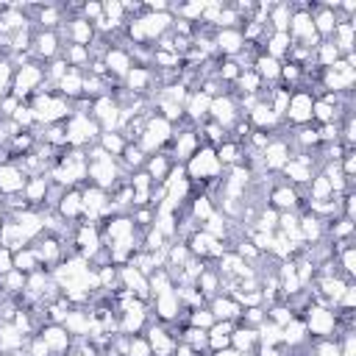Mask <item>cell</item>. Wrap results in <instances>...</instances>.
Segmentation results:
<instances>
[{"label": "cell", "mask_w": 356, "mask_h": 356, "mask_svg": "<svg viewBox=\"0 0 356 356\" xmlns=\"http://www.w3.org/2000/svg\"><path fill=\"white\" fill-rule=\"evenodd\" d=\"M303 325H306V334L309 337H314V339H334L342 328H339V317H337V312L331 309V306H325V303H309L306 309H303Z\"/></svg>", "instance_id": "cell-4"}, {"label": "cell", "mask_w": 356, "mask_h": 356, "mask_svg": "<svg viewBox=\"0 0 356 356\" xmlns=\"http://www.w3.org/2000/svg\"><path fill=\"white\" fill-rule=\"evenodd\" d=\"M267 203H270V209H275L281 214V211H303L306 200H303L300 189L289 186L286 181H278L267 189Z\"/></svg>", "instance_id": "cell-16"}, {"label": "cell", "mask_w": 356, "mask_h": 356, "mask_svg": "<svg viewBox=\"0 0 356 356\" xmlns=\"http://www.w3.org/2000/svg\"><path fill=\"white\" fill-rule=\"evenodd\" d=\"M172 134H175V125L170 120H164L161 114L150 111L147 120H145V128H142V134L136 139V145L145 150V156H153V153H161L170 145Z\"/></svg>", "instance_id": "cell-6"}, {"label": "cell", "mask_w": 356, "mask_h": 356, "mask_svg": "<svg viewBox=\"0 0 356 356\" xmlns=\"http://www.w3.org/2000/svg\"><path fill=\"white\" fill-rule=\"evenodd\" d=\"M342 58V53L337 50V44L331 42V39H323L314 50H312V67H317V70H325V67H331L334 61H339Z\"/></svg>", "instance_id": "cell-41"}, {"label": "cell", "mask_w": 356, "mask_h": 356, "mask_svg": "<svg viewBox=\"0 0 356 356\" xmlns=\"http://www.w3.org/2000/svg\"><path fill=\"white\" fill-rule=\"evenodd\" d=\"M214 314L209 312V306H195V309H184V325H192V328H200V331H209L214 325Z\"/></svg>", "instance_id": "cell-47"}, {"label": "cell", "mask_w": 356, "mask_h": 356, "mask_svg": "<svg viewBox=\"0 0 356 356\" xmlns=\"http://www.w3.org/2000/svg\"><path fill=\"white\" fill-rule=\"evenodd\" d=\"M56 211L64 222H81L83 220V200H81V189H64V195L56 203Z\"/></svg>", "instance_id": "cell-27"}, {"label": "cell", "mask_w": 356, "mask_h": 356, "mask_svg": "<svg viewBox=\"0 0 356 356\" xmlns=\"http://www.w3.org/2000/svg\"><path fill=\"white\" fill-rule=\"evenodd\" d=\"M25 181L28 175L19 170L17 161H0V195L3 197H14V195H22L25 189Z\"/></svg>", "instance_id": "cell-22"}, {"label": "cell", "mask_w": 356, "mask_h": 356, "mask_svg": "<svg viewBox=\"0 0 356 356\" xmlns=\"http://www.w3.org/2000/svg\"><path fill=\"white\" fill-rule=\"evenodd\" d=\"M19 131H33L36 128V117H33V108L28 106V103H19V108L8 117Z\"/></svg>", "instance_id": "cell-55"}, {"label": "cell", "mask_w": 356, "mask_h": 356, "mask_svg": "<svg viewBox=\"0 0 356 356\" xmlns=\"http://www.w3.org/2000/svg\"><path fill=\"white\" fill-rule=\"evenodd\" d=\"M172 356H203V353H195L189 345H184V342H178V348H175V353Z\"/></svg>", "instance_id": "cell-62"}, {"label": "cell", "mask_w": 356, "mask_h": 356, "mask_svg": "<svg viewBox=\"0 0 356 356\" xmlns=\"http://www.w3.org/2000/svg\"><path fill=\"white\" fill-rule=\"evenodd\" d=\"M197 225H203L214 211H217V206H214V200H211V195L209 192H195L192 197H189V203H186V209H184Z\"/></svg>", "instance_id": "cell-32"}, {"label": "cell", "mask_w": 356, "mask_h": 356, "mask_svg": "<svg viewBox=\"0 0 356 356\" xmlns=\"http://www.w3.org/2000/svg\"><path fill=\"white\" fill-rule=\"evenodd\" d=\"M125 356H153V353H150V345H147V339H145V334L128 337V350H125Z\"/></svg>", "instance_id": "cell-58"}, {"label": "cell", "mask_w": 356, "mask_h": 356, "mask_svg": "<svg viewBox=\"0 0 356 356\" xmlns=\"http://www.w3.org/2000/svg\"><path fill=\"white\" fill-rule=\"evenodd\" d=\"M117 275H120V289H128V292L136 295L139 300H150L147 275H142L134 264H122V267H117Z\"/></svg>", "instance_id": "cell-24"}, {"label": "cell", "mask_w": 356, "mask_h": 356, "mask_svg": "<svg viewBox=\"0 0 356 356\" xmlns=\"http://www.w3.org/2000/svg\"><path fill=\"white\" fill-rule=\"evenodd\" d=\"M209 120L217 122L225 134L242 120V111H239V103L234 97V92H222L217 97H211V106H209Z\"/></svg>", "instance_id": "cell-11"}, {"label": "cell", "mask_w": 356, "mask_h": 356, "mask_svg": "<svg viewBox=\"0 0 356 356\" xmlns=\"http://www.w3.org/2000/svg\"><path fill=\"white\" fill-rule=\"evenodd\" d=\"M14 61L8 56H0V97L11 95V83H14Z\"/></svg>", "instance_id": "cell-56"}, {"label": "cell", "mask_w": 356, "mask_h": 356, "mask_svg": "<svg viewBox=\"0 0 356 356\" xmlns=\"http://www.w3.org/2000/svg\"><path fill=\"white\" fill-rule=\"evenodd\" d=\"M289 47H292L289 33H275V31H270V36H267L264 44H261V53H267V56L284 61V58L289 56Z\"/></svg>", "instance_id": "cell-40"}, {"label": "cell", "mask_w": 356, "mask_h": 356, "mask_svg": "<svg viewBox=\"0 0 356 356\" xmlns=\"http://www.w3.org/2000/svg\"><path fill=\"white\" fill-rule=\"evenodd\" d=\"M253 72L261 78V83H267V89H270V86H278L281 61L273 58V56H267V53H259V56L253 58Z\"/></svg>", "instance_id": "cell-33"}, {"label": "cell", "mask_w": 356, "mask_h": 356, "mask_svg": "<svg viewBox=\"0 0 356 356\" xmlns=\"http://www.w3.org/2000/svg\"><path fill=\"white\" fill-rule=\"evenodd\" d=\"M56 92L61 95V97H67V100H81L83 97V70H75V67H70L67 72H64V78L56 83Z\"/></svg>", "instance_id": "cell-31"}, {"label": "cell", "mask_w": 356, "mask_h": 356, "mask_svg": "<svg viewBox=\"0 0 356 356\" xmlns=\"http://www.w3.org/2000/svg\"><path fill=\"white\" fill-rule=\"evenodd\" d=\"M356 83V56H342L339 61H334L331 67L320 70V78H317V89H314V97L320 92H331V95H348Z\"/></svg>", "instance_id": "cell-2"}, {"label": "cell", "mask_w": 356, "mask_h": 356, "mask_svg": "<svg viewBox=\"0 0 356 356\" xmlns=\"http://www.w3.org/2000/svg\"><path fill=\"white\" fill-rule=\"evenodd\" d=\"M25 353H28V356H53L50 348L44 345V339H42L39 334H31V337L25 339Z\"/></svg>", "instance_id": "cell-60"}, {"label": "cell", "mask_w": 356, "mask_h": 356, "mask_svg": "<svg viewBox=\"0 0 356 356\" xmlns=\"http://www.w3.org/2000/svg\"><path fill=\"white\" fill-rule=\"evenodd\" d=\"M292 44H303L309 50H314L323 39L317 36L314 31V22H312V11H309V3H292V17H289V28H286Z\"/></svg>", "instance_id": "cell-8"}, {"label": "cell", "mask_w": 356, "mask_h": 356, "mask_svg": "<svg viewBox=\"0 0 356 356\" xmlns=\"http://www.w3.org/2000/svg\"><path fill=\"white\" fill-rule=\"evenodd\" d=\"M22 292H25V273L11 270V273L0 275V295L17 300V298H22Z\"/></svg>", "instance_id": "cell-48"}, {"label": "cell", "mask_w": 356, "mask_h": 356, "mask_svg": "<svg viewBox=\"0 0 356 356\" xmlns=\"http://www.w3.org/2000/svg\"><path fill=\"white\" fill-rule=\"evenodd\" d=\"M217 28H242V17L234 11V6H222V11H220V19H217ZM214 28V31H217Z\"/></svg>", "instance_id": "cell-59"}, {"label": "cell", "mask_w": 356, "mask_h": 356, "mask_svg": "<svg viewBox=\"0 0 356 356\" xmlns=\"http://www.w3.org/2000/svg\"><path fill=\"white\" fill-rule=\"evenodd\" d=\"M312 106H314V95L300 86L289 95V106H286V114H284V122H289L292 128H300V125H309L312 122Z\"/></svg>", "instance_id": "cell-15"}, {"label": "cell", "mask_w": 356, "mask_h": 356, "mask_svg": "<svg viewBox=\"0 0 356 356\" xmlns=\"http://www.w3.org/2000/svg\"><path fill=\"white\" fill-rule=\"evenodd\" d=\"M289 17H292V3H273L270 14H267V28L275 33H286Z\"/></svg>", "instance_id": "cell-44"}, {"label": "cell", "mask_w": 356, "mask_h": 356, "mask_svg": "<svg viewBox=\"0 0 356 356\" xmlns=\"http://www.w3.org/2000/svg\"><path fill=\"white\" fill-rule=\"evenodd\" d=\"M145 339H147L153 356H172L175 348H178V331H172V325L159 323V320H150L147 323Z\"/></svg>", "instance_id": "cell-12"}, {"label": "cell", "mask_w": 356, "mask_h": 356, "mask_svg": "<svg viewBox=\"0 0 356 356\" xmlns=\"http://www.w3.org/2000/svg\"><path fill=\"white\" fill-rule=\"evenodd\" d=\"M334 197V189H331V181L317 170L312 175V181L306 184V197L303 200H331Z\"/></svg>", "instance_id": "cell-45"}, {"label": "cell", "mask_w": 356, "mask_h": 356, "mask_svg": "<svg viewBox=\"0 0 356 356\" xmlns=\"http://www.w3.org/2000/svg\"><path fill=\"white\" fill-rule=\"evenodd\" d=\"M170 159H172V164H186L195 153H197V147L203 145L200 142V134H197V128L195 125H189V122H181L178 125V131L172 134V139H170Z\"/></svg>", "instance_id": "cell-10"}, {"label": "cell", "mask_w": 356, "mask_h": 356, "mask_svg": "<svg viewBox=\"0 0 356 356\" xmlns=\"http://www.w3.org/2000/svg\"><path fill=\"white\" fill-rule=\"evenodd\" d=\"M142 170L150 175L153 184H164V181L170 178V172H172V159H170L164 150H161V153H153V156H147V161H145Z\"/></svg>", "instance_id": "cell-35"}, {"label": "cell", "mask_w": 356, "mask_h": 356, "mask_svg": "<svg viewBox=\"0 0 356 356\" xmlns=\"http://www.w3.org/2000/svg\"><path fill=\"white\" fill-rule=\"evenodd\" d=\"M42 89H50L47 86V81H44V64H39V61H25V64H19L17 70H14V83H11V95L17 97V100H22V103H28L36 92H42Z\"/></svg>", "instance_id": "cell-5"}, {"label": "cell", "mask_w": 356, "mask_h": 356, "mask_svg": "<svg viewBox=\"0 0 356 356\" xmlns=\"http://www.w3.org/2000/svg\"><path fill=\"white\" fill-rule=\"evenodd\" d=\"M64 36H67V44H81V47H89V44L97 39L95 25L86 22V19L78 17V14L67 17V22H64Z\"/></svg>", "instance_id": "cell-23"}, {"label": "cell", "mask_w": 356, "mask_h": 356, "mask_svg": "<svg viewBox=\"0 0 356 356\" xmlns=\"http://www.w3.org/2000/svg\"><path fill=\"white\" fill-rule=\"evenodd\" d=\"M209 312L214 314V320H225V323H239V317H242V306L231 298V295H225V292H220V295H214L209 303Z\"/></svg>", "instance_id": "cell-28"}, {"label": "cell", "mask_w": 356, "mask_h": 356, "mask_svg": "<svg viewBox=\"0 0 356 356\" xmlns=\"http://www.w3.org/2000/svg\"><path fill=\"white\" fill-rule=\"evenodd\" d=\"M42 264H39V259H36V253H33V248L28 245V248H19V250H14V270H19V273H33V270H39Z\"/></svg>", "instance_id": "cell-53"}, {"label": "cell", "mask_w": 356, "mask_h": 356, "mask_svg": "<svg viewBox=\"0 0 356 356\" xmlns=\"http://www.w3.org/2000/svg\"><path fill=\"white\" fill-rule=\"evenodd\" d=\"M145 161H147V156H145V150H142L136 142H128V145H125V150L120 153V167L125 170V175H131V172L142 170V167H145Z\"/></svg>", "instance_id": "cell-43"}, {"label": "cell", "mask_w": 356, "mask_h": 356, "mask_svg": "<svg viewBox=\"0 0 356 356\" xmlns=\"http://www.w3.org/2000/svg\"><path fill=\"white\" fill-rule=\"evenodd\" d=\"M309 356H342L337 348V339H314V345L309 342Z\"/></svg>", "instance_id": "cell-57"}, {"label": "cell", "mask_w": 356, "mask_h": 356, "mask_svg": "<svg viewBox=\"0 0 356 356\" xmlns=\"http://www.w3.org/2000/svg\"><path fill=\"white\" fill-rule=\"evenodd\" d=\"M92 120L100 125V131H117V120H120V100L114 97V92L108 95H100L92 100V108H89Z\"/></svg>", "instance_id": "cell-18"}, {"label": "cell", "mask_w": 356, "mask_h": 356, "mask_svg": "<svg viewBox=\"0 0 356 356\" xmlns=\"http://www.w3.org/2000/svg\"><path fill=\"white\" fill-rule=\"evenodd\" d=\"M64 131H67V147H75V150L92 147L100 136V125L92 120L89 111H72L70 120L64 122Z\"/></svg>", "instance_id": "cell-7"}, {"label": "cell", "mask_w": 356, "mask_h": 356, "mask_svg": "<svg viewBox=\"0 0 356 356\" xmlns=\"http://www.w3.org/2000/svg\"><path fill=\"white\" fill-rule=\"evenodd\" d=\"M28 106L33 108V117H36V125H56V122H67L70 114H72V100L61 97L56 89H42L36 92Z\"/></svg>", "instance_id": "cell-3"}, {"label": "cell", "mask_w": 356, "mask_h": 356, "mask_svg": "<svg viewBox=\"0 0 356 356\" xmlns=\"http://www.w3.org/2000/svg\"><path fill=\"white\" fill-rule=\"evenodd\" d=\"M25 339H28V337L19 334L11 320H3V323H0V353H3V356L11 353V350L25 348Z\"/></svg>", "instance_id": "cell-39"}, {"label": "cell", "mask_w": 356, "mask_h": 356, "mask_svg": "<svg viewBox=\"0 0 356 356\" xmlns=\"http://www.w3.org/2000/svg\"><path fill=\"white\" fill-rule=\"evenodd\" d=\"M231 348L239 350V353H245V356H253L256 348H259V334H256V328H248V325L236 323L234 331H231Z\"/></svg>", "instance_id": "cell-34"}, {"label": "cell", "mask_w": 356, "mask_h": 356, "mask_svg": "<svg viewBox=\"0 0 356 356\" xmlns=\"http://www.w3.org/2000/svg\"><path fill=\"white\" fill-rule=\"evenodd\" d=\"M103 67H106V75L111 78V81H117L120 86H122V78L131 72V67H134V58H131V50H128V44H108L106 47V53H103Z\"/></svg>", "instance_id": "cell-14"}, {"label": "cell", "mask_w": 356, "mask_h": 356, "mask_svg": "<svg viewBox=\"0 0 356 356\" xmlns=\"http://www.w3.org/2000/svg\"><path fill=\"white\" fill-rule=\"evenodd\" d=\"M70 245H72V250L81 256V259H86L89 264L97 259V253L103 250V234H100V225L97 222H75L72 225V236H70Z\"/></svg>", "instance_id": "cell-9"}, {"label": "cell", "mask_w": 356, "mask_h": 356, "mask_svg": "<svg viewBox=\"0 0 356 356\" xmlns=\"http://www.w3.org/2000/svg\"><path fill=\"white\" fill-rule=\"evenodd\" d=\"M214 39V50H217V58H236L245 47V36H242V28H217L211 33Z\"/></svg>", "instance_id": "cell-20"}, {"label": "cell", "mask_w": 356, "mask_h": 356, "mask_svg": "<svg viewBox=\"0 0 356 356\" xmlns=\"http://www.w3.org/2000/svg\"><path fill=\"white\" fill-rule=\"evenodd\" d=\"M195 286L200 289V295L206 298V303H209L214 295H220V292H222V278H220V273L214 270V264H211V261H206V267H203V273L197 275Z\"/></svg>", "instance_id": "cell-36"}, {"label": "cell", "mask_w": 356, "mask_h": 356, "mask_svg": "<svg viewBox=\"0 0 356 356\" xmlns=\"http://www.w3.org/2000/svg\"><path fill=\"white\" fill-rule=\"evenodd\" d=\"M292 156V147H289V139L281 136V134H273L270 142L264 145V150L259 153V164L264 172H281V167L289 161Z\"/></svg>", "instance_id": "cell-13"}, {"label": "cell", "mask_w": 356, "mask_h": 356, "mask_svg": "<svg viewBox=\"0 0 356 356\" xmlns=\"http://www.w3.org/2000/svg\"><path fill=\"white\" fill-rule=\"evenodd\" d=\"M184 172L192 181L195 192H209L222 178V164L217 159V150L209 145H200L197 153L184 164Z\"/></svg>", "instance_id": "cell-1"}, {"label": "cell", "mask_w": 356, "mask_h": 356, "mask_svg": "<svg viewBox=\"0 0 356 356\" xmlns=\"http://www.w3.org/2000/svg\"><path fill=\"white\" fill-rule=\"evenodd\" d=\"M236 323H225V320H217L206 334H209V353L211 350H222V348H231V331H234Z\"/></svg>", "instance_id": "cell-42"}, {"label": "cell", "mask_w": 356, "mask_h": 356, "mask_svg": "<svg viewBox=\"0 0 356 356\" xmlns=\"http://www.w3.org/2000/svg\"><path fill=\"white\" fill-rule=\"evenodd\" d=\"M234 95H261L264 92V83H261V78L253 72V67L250 70H242L239 72V78H236V83H234Z\"/></svg>", "instance_id": "cell-50"}, {"label": "cell", "mask_w": 356, "mask_h": 356, "mask_svg": "<svg viewBox=\"0 0 356 356\" xmlns=\"http://www.w3.org/2000/svg\"><path fill=\"white\" fill-rule=\"evenodd\" d=\"M150 306H153V320L159 323H167V325H175V323H184V306L175 295V289L164 292V295H156L150 298Z\"/></svg>", "instance_id": "cell-19"}, {"label": "cell", "mask_w": 356, "mask_h": 356, "mask_svg": "<svg viewBox=\"0 0 356 356\" xmlns=\"http://www.w3.org/2000/svg\"><path fill=\"white\" fill-rule=\"evenodd\" d=\"M331 42L337 44V50L342 56H350L353 53V44H356V17L353 19H339L334 33H331Z\"/></svg>", "instance_id": "cell-30"}, {"label": "cell", "mask_w": 356, "mask_h": 356, "mask_svg": "<svg viewBox=\"0 0 356 356\" xmlns=\"http://www.w3.org/2000/svg\"><path fill=\"white\" fill-rule=\"evenodd\" d=\"M178 342L189 345L195 353H203V356H206V350H209V334L200 331V328H192V325H184V328L178 331Z\"/></svg>", "instance_id": "cell-46"}, {"label": "cell", "mask_w": 356, "mask_h": 356, "mask_svg": "<svg viewBox=\"0 0 356 356\" xmlns=\"http://www.w3.org/2000/svg\"><path fill=\"white\" fill-rule=\"evenodd\" d=\"M239 64L234 61V58H217V67H214V75H217V81L225 86V83H236V78H239Z\"/></svg>", "instance_id": "cell-54"}, {"label": "cell", "mask_w": 356, "mask_h": 356, "mask_svg": "<svg viewBox=\"0 0 356 356\" xmlns=\"http://www.w3.org/2000/svg\"><path fill=\"white\" fill-rule=\"evenodd\" d=\"M50 186H53V181H50L47 175H33V178H28V181H25V189H22L25 203H28L31 209H39V211L47 209Z\"/></svg>", "instance_id": "cell-26"}, {"label": "cell", "mask_w": 356, "mask_h": 356, "mask_svg": "<svg viewBox=\"0 0 356 356\" xmlns=\"http://www.w3.org/2000/svg\"><path fill=\"white\" fill-rule=\"evenodd\" d=\"M0 147H6V136H3V131H0Z\"/></svg>", "instance_id": "cell-64"}, {"label": "cell", "mask_w": 356, "mask_h": 356, "mask_svg": "<svg viewBox=\"0 0 356 356\" xmlns=\"http://www.w3.org/2000/svg\"><path fill=\"white\" fill-rule=\"evenodd\" d=\"M97 145L108 153V156H114V159H120V153L125 150V136L120 134V131H100V136H97Z\"/></svg>", "instance_id": "cell-52"}, {"label": "cell", "mask_w": 356, "mask_h": 356, "mask_svg": "<svg viewBox=\"0 0 356 356\" xmlns=\"http://www.w3.org/2000/svg\"><path fill=\"white\" fill-rule=\"evenodd\" d=\"M209 106H211V97L203 95L200 89H192L189 97L184 100V122H189V125L197 128L200 122L209 120Z\"/></svg>", "instance_id": "cell-25"}, {"label": "cell", "mask_w": 356, "mask_h": 356, "mask_svg": "<svg viewBox=\"0 0 356 356\" xmlns=\"http://www.w3.org/2000/svg\"><path fill=\"white\" fill-rule=\"evenodd\" d=\"M11 270H14V253L0 245V275H6V273H11Z\"/></svg>", "instance_id": "cell-61"}, {"label": "cell", "mask_w": 356, "mask_h": 356, "mask_svg": "<svg viewBox=\"0 0 356 356\" xmlns=\"http://www.w3.org/2000/svg\"><path fill=\"white\" fill-rule=\"evenodd\" d=\"M61 58L75 70H89V64H92L89 47H81V44H64L61 47Z\"/></svg>", "instance_id": "cell-49"}, {"label": "cell", "mask_w": 356, "mask_h": 356, "mask_svg": "<svg viewBox=\"0 0 356 356\" xmlns=\"http://www.w3.org/2000/svg\"><path fill=\"white\" fill-rule=\"evenodd\" d=\"M36 334L44 339V345L50 348L53 356H67L70 348H72V342H75V337L64 325H58V323H44V325H39Z\"/></svg>", "instance_id": "cell-21"}, {"label": "cell", "mask_w": 356, "mask_h": 356, "mask_svg": "<svg viewBox=\"0 0 356 356\" xmlns=\"http://www.w3.org/2000/svg\"><path fill=\"white\" fill-rule=\"evenodd\" d=\"M147 286H150V298H156V295H164V292L175 289V281H172L167 267H159V270H153L147 275Z\"/></svg>", "instance_id": "cell-51"}, {"label": "cell", "mask_w": 356, "mask_h": 356, "mask_svg": "<svg viewBox=\"0 0 356 356\" xmlns=\"http://www.w3.org/2000/svg\"><path fill=\"white\" fill-rule=\"evenodd\" d=\"M0 245L14 253V250H19V248H28L31 242L25 239V234L19 231V225H17L11 217H6V220L0 222Z\"/></svg>", "instance_id": "cell-38"}, {"label": "cell", "mask_w": 356, "mask_h": 356, "mask_svg": "<svg viewBox=\"0 0 356 356\" xmlns=\"http://www.w3.org/2000/svg\"><path fill=\"white\" fill-rule=\"evenodd\" d=\"M214 150H217V159H220L222 170L236 167V164H245V145H239V142L231 139V136H228L222 145H217Z\"/></svg>", "instance_id": "cell-37"}, {"label": "cell", "mask_w": 356, "mask_h": 356, "mask_svg": "<svg viewBox=\"0 0 356 356\" xmlns=\"http://www.w3.org/2000/svg\"><path fill=\"white\" fill-rule=\"evenodd\" d=\"M6 356H28V353H25V348H19V350H11V353H6Z\"/></svg>", "instance_id": "cell-63"}, {"label": "cell", "mask_w": 356, "mask_h": 356, "mask_svg": "<svg viewBox=\"0 0 356 356\" xmlns=\"http://www.w3.org/2000/svg\"><path fill=\"white\" fill-rule=\"evenodd\" d=\"M33 28L39 31H58L64 28V6H36V14H33Z\"/></svg>", "instance_id": "cell-29"}, {"label": "cell", "mask_w": 356, "mask_h": 356, "mask_svg": "<svg viewBox=\"0 0 356 356\" xmlns=\"http://www.w3.org/2000/svg\"><path fill=\"white\" fill-rule=\"evenodd\" d=\"M61 36H58V31H39V28H33V42H31V56H33V61H39V64H47V61H53V58H58L61 56Z\"/></svg>", "instance_id": "cell-17"}]
</instances>
